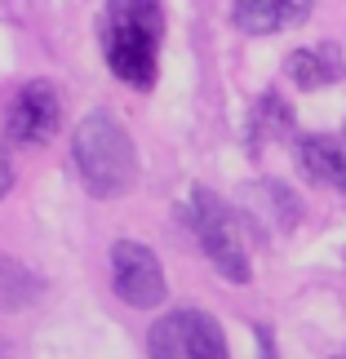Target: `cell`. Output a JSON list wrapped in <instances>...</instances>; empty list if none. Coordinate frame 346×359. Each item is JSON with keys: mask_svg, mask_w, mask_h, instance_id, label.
<instances>
[{"mask_svg": "<svg viewBox=\"0 0 346 359\" xmlns=\"http://www.w3.org/2000/svg\"><path fill=\"white\" fill-rule=\"evenodd\" d=\"M164 18L156 0H107L102 22V58L133 89L156 85V45H160Z\"/></svg>", "mask_w": 346, "mask_h": 359, "instance_id": "cell-1", "label": "cell"}, {"mask_svg": "<svg viewBox=\"0 0 346 359\" xmlns=\"http://www.w3.org/2000/svg\"><path fill=\"white\" fill-rule=\"evenodd\" d=\"M76 173L93 200H116L138 182V151L133 137L107 111H89L76 124Z\"/></svg>", "mask_w": 346, "mask_h": 359, "instance_id": "cell-2", "label": "cell"}, {"mask_svg": "<svg viewBox=\"0 0 346 359\" xmlns=\"http://www.w3.org/2000/svg\"><path fill=\"white\" fill-rule=\"evenodd\" d=\"M151 359H231L227 337L213 315L204 311H169L147 333Z\"/></svg>", "mask_w": 346, "mask_h": 359, "instance_id": "cell-3", "label": "cell"}, {"mask_svg": "<svg viewBox=\"0 0 346 359\" xmlns=\"http://www.w3.org/2000/svg\"><path fill=\"white\" fill-rule=\"evenodd\" d=\"M191 226H196V236L204 244V253H209V262L218 271L227 275V280L235 284H248V257H244V244L240 236H235V217L222 200L213 196V191L196 187V196H191Z\"/></svg>", "mask_w": 346, "mask_h": 359, "instance_id": "cell-4", "label": "cell"}, {"mask_svg": "<svg viewBox=\"0 0 346 359\" xmlns=\"http://www.w3.org/2000/svg\"><path fill=\"white\" fill-rule=\"evenodd\" d=\"M112 284H116L120 302H129V306H138V311L160 306L164 293H169V288H164L160 257L151 253L147 244H138V240H120L112 248Z\"/></svg>", "mask_w": 346, "mask_h": 359, "instance_id": "cell-5", "label": "cell"}, {"mask_svg": "<svg viewBox=\"0 0 346 359\" xmlns=\"http://www.w3.org/2000/svg\"><path fill=\"white\" fill-rule=\"evenodd\" d=\"M58 124H62V102L53 93V85L27 80L9 107V137L13 142H49L58 133Z\"/></svg>", "mask_w": 346, "mask_h": 359, "instance_id": "cell-6", "label": "cell"}, {"mask_svg": "<svg viewBox=\"0 0 346 359\" xmlns=\"http://www.w3.org/2000/svg\"><path fill=\"white\" fill-rule=\"evenodd\" d=\"M298 160H302V169H307L311 182L346 191V151L338 142H328V137H302Z\"/></svg>", "mask_w": 346, "mask_h": 359, "instance_id": "cell-7", "label": "cell"}, {"mask_svg": "<svg viewBox=\"0 0 346 359\" xmlns=\"http://www.w3.org/2000/svg\"><path fill=\"white\" fill-rule=\"evenodd\" d=\"M40 297V280L22 266L18 257L0 253V311H22Z\"/></svg>", "mask_w": 346, "mask_h": 359, "instance_id": "cell-8", "label": "cell"}, {"mask_svg": "<svg viewBox=\"0 0 346 359\" xmlns=\"http://www.w3.org/2000/svg\"><path fill=\"white\" fill-rule=\"evenodd\" d=\"M231 13L244 36H271L284 27V0H235Z\"/></svg>", "mask_w": 346, "mask_h": 359, "instance_id": "cell-9", "label": "cell"}, {"mask_svg": "<svg viewBox=\"0 0 346 359\" xmlns=\"http://www.w3.org/2000/svg\"><path fill=\"white\" fill-rule=\"evenodd\" d=\"M288 76H293L298 89H320V85H333L338 80V67L324 58L320 49H298L288 58Z\"/></svg>", "mask_w": 346, "mask_h": 359, "instance_id": "cell-10", "label": "cell"}, {"mask_svg": "<svg viewBox=\"0 0 346 359\" xmlns=\"http://www.w3.org/2000/svg\"><path fill=\"white\" fill-rule=\"evenodd\" d=\"M311 18V0H284V27H302Z\"/></svg>", "mask_w": 346, "mask_h": 359, "instance_id": "cell-11", "label": "cell"}, {"mask_svg": "<svg viewBox=\"0 0 346 359\" xmlns=\"http://www.w3.org/2000/svg\"><path fill=\"white\" fill-rule=\"evenodd\" d=\"M9 187H13V164H9V151H5V142H0V200L9 196Z\"/></svg>", "mask_w": 346, "mask_h": 359, "instance_id": "cell-12", "label": "cell"}, {"mask_svg": "<svg viewBox=\"0 0 346 359\" xmlns=\"http://www.w3.org/2000/svg\"><path fill=\"white\" fill-rule=\"evenodd\" d=\"M253 337H258L262 359H280V355H275V337H271V328H267V324H258V328H253Z\"/></svg>", "mask_w": 346, "mask_h": 359, "instance_id": "cell-13", "label": "cell"}]
</instances>
